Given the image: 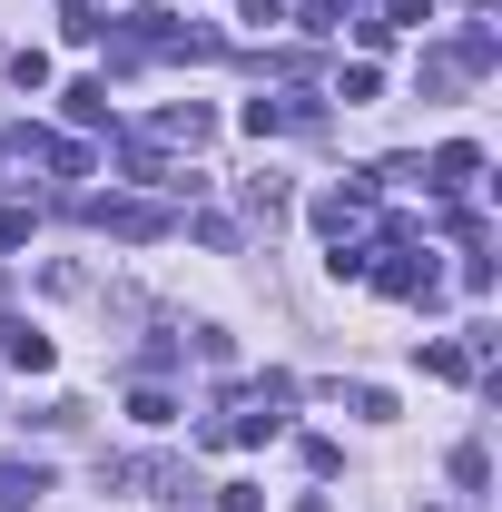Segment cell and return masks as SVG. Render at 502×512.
<instances>
[{
	"label": "cell",
	"mask_w": 502,
	"mask_h": 512,
	"mask_svg": "<svg viewBox=\"0 0 502 512\" xmlns=\"http://www.w3.org/2000/svg\"><path fill=\"white\" fill-rule=\"evenodd\" d=\"M89 217H99L109 237H158V227H168V217H158V207H138V197H89Z\"/></svg>",
	"instance_id": "obj_2"
},
{
	"label": "cell",
	"mask_w": 502,
	"mask_h": 512,
	"mask_svg": "<svg viewBox=\"0 0 502 512\" xmlns=\"http://www.w3.org/2000/svg\"><path fill=\"white\" fill-rule=\"evenodd\" d=\"M247 207H256V217H276V207H286V178H276V168H266V178H247Z\"/></svg>",
	"instance_id": "obj_8"
},
{
	"label": "cell",
	"mask_w": 502,
	"mask_h": 512,
	"mask_svg": "<svg viewBox=\"0 0 502 512\" xmlns=\"http://www.w3.org/2000/svg\"><path fill=\"white\" fill-rule=\"evenodd\" d=\"M375 89H384V69H375V60H355L345 79H335V99H345V109H355V99H375Z\"/></svg>",
	"instance_id": "obj_7"
},
{
	"label": "cell",
	"mask_w": 502,
	"mask_h": 512,
	"mask_svg": "<svg viewBox=\"0 0 502 512\" xmlns=\"http://www.w3.org/2000/svg\"><path fill=\"white\" fill-rule=\"evenodd\" d=\"M69 119H79V128H109V79H79V89H69Z\"/></svg>",
	"instance_id": "obj_5"
},
{
	"label": "cell",
	"mask_w": 502,
	"mask_h": 512,
	"mask_svg": "<svg viewBox=\"0 0 502 512\" xmlns=\"http://www.w3.org/2000/svg\"><path fill=\"white\" fill-rule=\"evenodd\" d=\"M207 128H217V119H207V109H197V99H178V109H158V138H188V148H197V138H207Z\"/></svg>",
	"instance_id": "obj_4"
},
{
	"label": "cell",
	"mask_w": 502,
	"mask_h": 512,
	"mask_svg": "<svg viewBox=\"0 0 502 512\" xmlns=\"http://www.w3.org/2000/svg\"><path fill=\"white\" fill-rule=\"evenodd\" d=\"M0 355H10L20 375H50V335H40L30 316H0Z\"/></svg>",
	"instance_id": "obj_1"
},
{
	"label": "cell",
	"mask_w": 502,
	"mask_h": 512,
	"mask_svg": "<svg viewBox=\"0 0 502 512\" xmlns=\"http://www.w3.org/2000/svg\"><path fill=\"white\" fill-rule=\"evenodd\" d=\"M453 483H463V493H483V483H493V453L463 444V453H453Z\"/></svg>",
	"instance_id": "obj_6"
},
{
	"label": "cell",
	"mask_w": 502,
	"mask_h": 512,
	"mask_svg": "<svg viewBox=\"0 0 502 512\" xmlns=\"http://www.w3.org/2000/svg\"><path fill=\"white\" fill-rule=\"evenodd\" d=\"M473 178H483V148H473V138H453V148H434V188H473Z\"/></svg>",
	"instance_id": "obj_3"
}]
</instances>
